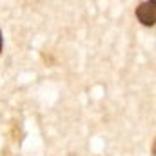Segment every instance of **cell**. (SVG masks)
I'll return each instance as SVG.
<instances>
[{"instance_id": "cell-1", "label": "cell", "mask_w": 156, "mask_h": 156, "mask_svg": "<svg viewBox=\"0 0 156 156\" xmlns=\"http://www.w3.org/2000/svg\"><path fill=\"white\" fill-rule=\"evenodd\" d=\"M136 18L144 24V26H153L154 24V18H156V7H154V2L149 0V2H144L138 5L136 9Z\"/></svg>"}, {"instance_id": "cell-2", "label": "cell", "mask_w": 156, "mask_h": 156, "mask_svg": "<svg viewBox=\"0 0 156 156\" xmlns=\"http://www.w3.org/2000/svg\"><path fill=\"white\" fill-rule=\"evenodd\" d=\"M2 49H4V37H2V31H0V53H2Z\"/></svg>"}]
</instances>
